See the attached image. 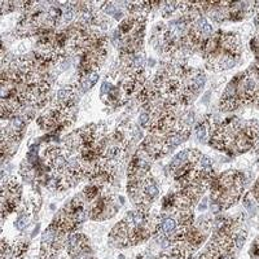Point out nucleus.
Listing matches in <instances>:
<instances>
[{
  "mask_svg": "<svg viewBox=\"0 0 259 259\" xmlns=\"http://www.w3.org/2000/svg\"><path fill=\"white\" fill-rule=\"evenodd\" d=\"M22 197V186L13 175L4 177L2 180V215L6 219L18 207Z\"/></svg>",
  "mask_w": 259,
  "mask_h": 259,
  "instance_id": "nucleus-16",
  "label": "nucleus"
},
{
  "mask_svg": "<svg viewBox=\"0 0 259 259\" xmlns=\"http://www.w3.org/2000/svg\"><path fill=\"white\" fill-rule=\"evenodd\" d=\"M254 12L256 13L255 18H254V24H255L256 32H258L256 36H259V3H254Z\"/></svg>",
  "mask_w": 259,
  "mask_h": 259,
  "instance_id": "nucleus-19",
  "label": "nucleus"
},
{
  "mask_svg": "<svg viewBox=\"0 0 259 259\" xmlns=\"http://www.w3.org/2000/svg\"><path fill=\"white\" fill-rule=\"evenodd\" d=\"M206 3H174L177 20L161 24L153 30V47L168 62H184V59L201 50L211 35V27L203 18Z\"/></svg>",
  "mask_w": 259,
  "mask_h": 259,
  "instance_id": "nucleus-2",
  "label": "nucleus"
},
{
  "mask_svg": "<svg viewBox=\"0 0 259 259\" xmlns=\"http://www.w3.org/2000/svg\"><path fill=\"white\" fill-rule=\"evenodd\" d=\"M258 153H259V150H258Z\"/></svg>",
  "mask_w": 259,
  "mask_h": 259,
  "instance_id": "nucleus-23",
  "label": "nucleus"
},
{
  "mask_svg": "<svg viewBox=\"0 0 259 259\" xmlns=\"http://www.w3.org/2000/svg\"><path fill=\"white\" fill-rule=\"evenodd\" d=\"M255 64L258 65V66H259V56H258V57H255Z\"/></svg>",
  "mask_w": 259,
  "mask_h": 259,
  "instance_id": "nucleus-22",
  "label": "nucleus"
},
{
  "mask_svg": "<svg viewBox=\"0 0 259 259\" xmlns=\"http://www.w3.org/2000/svg\"><path fill=\"white\" fill-rule=\"evenodd\" d=\"M241 108L259 109V66L255 62L228 83L219 100L222 113L235 112Z\"/></svg>",
  "mask_w": 259,
  "mask_h": 259,
  "instance_id": "nucleus-8",
  "label": "nucleus"
},
{
  "mask_svg": "<svg viewBox=\"0 0 259 259\" xmlns=\"http://www.w3.org/2000/svg\"><path fill=\"white\" fill-rule=\"evenodd\" d=\"M159 215L133 211L122 219L110 233V241L117 246H133L144 242L159 230Z\"/></svg>",
  "mask_w": 259,
  "mask_h": 259,
  "instance_id": "nucleus-10",
  "label": "nucleus"
},
{
  "mask_svg": "<svg viewBox=\"0 0 259 259\" xmlns=\"http://www.w3.org/2000/svg\"><path fill=\"white\" fill-rule=\"evenodd\" d=\"M200 51L207 70L224 71L241 60L242 41L236 32L218 30L203 41Z\"/></svg>",
  "mask_w": 259,
  "mask_h": 259,
  "instance_id": "nucleus-7",
  "label": "nucleus"
},
{
  "mask_svg": "<svg viewBox=\"0 0 259 259\" xmlns=\"http://www.w3.org/2000/svg\"><path fill=\"white\" fill-rule=\"evenodd\" d=\"M153 162L142 148H138L127 168V193L136 211L149 212L158 197V184L152 172Z\"/></svg>",
  "mask_w": 259,
  "mask_h": 259,
  "instance_id": "nucleus-5",
  "label": "nucleus"
},
{
  "mask_svg": "<svg viewBox=\"0 0 259 259\" xmlns=\"http://www.w3.org/2000/svg\"><path fill=\"white\" fill-rule=\"evenodd\" d=\"M94 198L83 189L73 200L69 201L55 217L51 227L61 235L73 232L80 223L90 217V207Z\"/></svg>",
  "mask_w": 259,
  "mask_h": 259,
  "instance_id": "nucleus-14",
  "label": "nucleus"
},
{
  "mask_svg": "<svg viewBox=\"0 0 259 259\" xmlns=\"http://www.w3.org/2000/svg\"><path fill=\"white\" fill-rule=\"evenodd\" d=\"M209 144L231 156H239L254 149L258 152L259 122L240 118L226 119L215 126Z\"/></svg>",
  "mask_w": 259,
  "mask_h": 259,
  "instance_id": "nucleus-4",
  "label": "nucleus"
},
{
  "mask_svg": "<svg viewBox=\"0 0 259 259\" xmlns=\"http://www.w3.org/2000/svg\"><path fill=\"white\" fill-rule=\"evenodd\" d=\"M130 15L118 25L114 32V41L119 56L124 60L139 59L144 46L147 13L158 3H126Z\"/></svg>",
  "mask_w": 259,
  "mask_h": 259,
  "instance_id": "nucleus-6",
  "label": "nucleus"
},
{
  "mask_svg": "<svg viewBox=\"0 0 259 259\" xmlns=\"http://www.w3.org/2000/svg\"><path fill=\"white\" fill-rule=\"evenodd\" d=\"M68 250L73 259H87L90 254L89 242L83 235H73L68 240Z\"/></svg>",
  "mask_w": 259,
  "mask_h": 259,
  "instance_id": "nucleus-18",
  "label": "nucleus"
},
{
  "mask_svg": "<svg viewBox=\"0 0 259 259\" xmlns=\"http://www.w3.org/2000/svg\"><path fill=\"white\" fill-rule=\"evenodd\" d=\"M246 177L239 170H228L214 178L210 187L212 205L218 210H227L239 202L245 192Z\"/></svg>",
  "mask_w": 259,
  "mask_h": 259,
  "instance_id": "nucleus-12",
  "label": "nucleus"
},
{
  "mask_svg": "<svg viewBox=\"0 0 259 259\" xmlns=\"http://www.w3.org/2000/svg\"><path fill=\"white\" fill-rule=\"evenodd\" d=\"M52 85V65L35 53L2 59V119L47 106Z\"/></svg>",
  "mask_w": 259,
  "mask_h": 259,
  "instance_id": "nucleus-1",
  "label": "nucleus"
},
{
  "mask_svg": "<svg viewBox=\"0 0 259 259\" xmlns=\"http://www.w3.org/2000/svg\"><path fill=\"white\" fill-rule=\"evenodd\" d=\"M79 94L80 90L77 83L60 90L38 118V126L43 131H61L71 126L77 119Z\"/></svg>",
  "mask_w": 259,
  "mask_h": 259,
  "instance_id": "nucleus-9",
  "label": "nucleus"
},
{
  "mask_svg": "<svg viewBox=\"0 0 259 259\" xmlns=\"http://www.w3.org/2000/svg\"><path fill=\"white\" fill-rule=\"evenodd\" d=\"M32 118L31 113H22L17 117L12 118V121L9 119L8 126L3 127L2 131V156L3 161L6 157L12 156L17 150L18 144L24 138L25 130H26L27 121Z\"/></svg>",
  "mask_w": 259,
  "mask_h": 259,
  "instance_id": "nucleus-15",
  "label": "nucleus"
},
{
  "mask_svg": "<svg viewBox=\"0 0 259 259\" xmlns=\"http://www.w3.org/2000/svg\"><path fill=\"white\" fill-rule=\"evenodd\" d=\"M206 82L201 69L184 62H166L158 69L136 99L140 105L163 104L170 108L186 109L198 97Z\"/></svg>",
  "mask_w": 259,
  "mask_h": 259,
  "instance_id": "nucleus-3",
  "label": "nucleus"
},
{
  "mask_svg": "<svg viewBox=\"0 0 259 259\" xmlns=\"http://www.w3.org/2000/svg\"><path fill=\"white\" fill-rule=\"evenodd\" d=\"M118 210H119V203L114 194L101 192L91 202L90 218L92 221H105V219L113 218Z\"/></svg>",
  "mask_w": 259,
  "mask_h": 259,
  "instance_id": "nucleus-17",
  "label": "nucleus"
},
{
  "mask_svg": "<svg viewBox=\"0 0 259 259\" xmlns=\"http://www.w3.org/2000/svg\"><path fill=\"white\" fill-rule=\"evenodd\" d=\"M62 18V7L52 3H34L21 16L16 26L18 38L39 36L50 30L56 29Z\"/></svg>",
  "mask_w": 259,
  "mask_h": 259,
  "instance_id": "nucleus-11",
  "label": "nucleus"
},
{
  "mask_svg": "<svg viewBox=\"0 0 259 259\" xmlns=\"http://www.w3.org/2000/svg\"><path fill=\"white\" fill-rule=\"evenodd\" d=\"M108 51H109V40L108 36L104 34L80 53L77 71V85L79 87L80 92L87 91L92 85V82L96 80L97 74L108 57Z\"/></svg>",
  "mask_w": 259,
  "mask_h": 259,
  "instance_id": "nucleus-13",
  "label": "nucleus"
},
{
  "mask_svg": "<svg viewBox=\"0 0 259 259\" xmlns=\"http://www.w3.org/2000/svg\"><path fill=\"white\" fill-rule=\"evenodd\" d=\"M251 196H253V198L256 202H259V178L253 186V189H251Z\"/></svg>",
  "mask_w": 259,
  "mask_h": 259,
  "instance_id": "nucleus-20",
  "label": "nucleus"
},
{
  "mask_svg": "<svg viewBox=\"0 0 259 259\" xmlns=\"http://www.w3.org/2000/svg\"><path fill=\"white\" fill-rule=\"evenodd\" d=\"M253 253H255L256 255H259V236H258V240H256L255 244H254L253 246Z\"/></svg>",
  "mask_w": 259,
  "mask_h": 259,
  "instance_id": "nucleus-21",
  "label": "nucleus"
}]
</instances>
